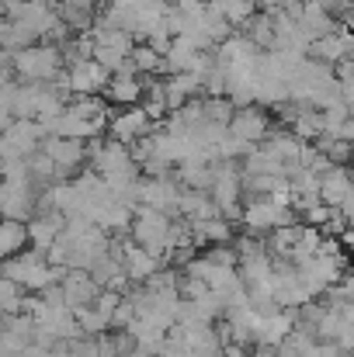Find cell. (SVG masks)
<instances>
[{"label": "cell", "instance_id": "6da1fadb", "mask_svg": "<svg viewBox=\"0 0 354 357\" xmlns=\"http://www.w3.org/2000/svg\"><path fill=\"white\" fill-rule=\"evenodd\" d=\"M63 267H52L45 260V253L38 250H21L17 257H7L0 264V278L14 281L21 291H45L49 284H59L63 281Z\"/></svg>", "mask_w": 354, "mask_h": 357}, {"label": "cell", "instance_id": "7a4b0ae2", "mask_svg": "<svg viewBox=\"0 0 354 357\" xmlns=\"http://www.w3.org/2000/svg\"><path fill=\"white\" fill-rule=\"evenodd\" d=\"M239 222L250 236H267L271 229H281V226H292L299 222L288 198H250L243 208H239Z\"/></svg>", "mask_w": 354, "mask_h": 357}, {"label": "cell", "instance_id": "3957f363", "mask_svg": "<svg viewBox=\"0 0 354 357\" xmlns=\"http://www.w3.org/2000/svg\"><path fill=\"white\" fill-rule=\"evenodd\" d=\"M170 229H174V219L163 215V212H153V208H135L132 212V226H128L132 243L142 246L149 257H156L160 267H163V257L170 250Z\"/></svg>", "mask_w": 354, "mask_h": 357}, {"label": "cell", "instance_id": "277c9868", "mask_svg": "<svg viewBox=\"0 0 354 357\" xmlns=\"http://www.w3.org/2000/svg\"><path fill=\"white\" fill-rule=\"evenodd\" d=\"M63 70V56L56 45H28L21 52L10 56V73L21 84H49L56 73Z\"/></svg>", "mask_w": 354, "mask_h": 357}, {"label": "cell", "instance_id": "5b68a950", "mask_svg": "<svg viewBox=\"0 0 354 357\" xmlns=\"http://www.w3.org/2000/svg\"><path fill=\"white\" fill-rule=\"evenodd\" d=\"M209 198L219 208V219L239 222V208H243V181H239V163L233 160H216L212 163V188Z\"/></svg>", "mask_w": 354, "mask_h": 357}, {"label": "cell", "instance_id": "8992f818", "mask_svg": "<svg viewBox=\"0 0 354 357\" xmlns=\"http://www.w3.org/2000/svg\"><path fill=\"white\" fill-rule=\"evenodd\" d=\"M177 195H181V184L170 174L167 177H139L135 208H153V212L177 219Z\"/></svg>", "mask_w": 354, "mask_h": 357}, {"label": "cell", "instance_id": "52a82bcc", "mask_svg": "<svg viewBox=\"0 0 354 357\" xmlns=\"http://www.w3.org/2000/svg\"><path fill=\"white\" fill-rule=\"evenodd\" d=\"M38 153L56 167V177L59 181H70L73 170H80L87 163V142H77V139H59V135H45Z\"/></svg>", "mask_w": 354, "mask_h": 357}, {"label": "cell", "instance_id": "ba28073f", "mask_svg": "<svg viewBox=\"0 0 354 357\" xmlns=\"http://www.w3.org/2000/svg\"><path fill=\"white\" fill-rule=\"evenodd\" d=\"M42 139H45L42 125L31 119H17V121H10L7 128H0L3 156H10V160H28V156H35L38 146H42Z\"/></svg>", "mask_w": 354, "mask_h": 357}, {"label": "cell", "instance_id": "9c48e42d", "mask_svg": "<svg viewBox=\"0 0 354 357\" xmlns=\"http://www.w3.org/2000/svg\"><path fill=\"white\" fill-rule=\"evenodd\" d=\"M66 87H70V94H77V98H91V94H101L105 91V84H108V70L105 66H98L94 59H77V63H66Z\"/></svg>", "mask_w": 354, "mask_h": 357}, {"label": "cell", "instance_id": "30bf717a", "mask_svg": "<svg viewBox=\"0 0 354 357\" xmlns=\"http://www.w3.org/2000/svg\"><path fill=\"white\" fill-rule=\"evenodd\" d=\"M35 198H38V191L31 188V181H3V205H0V219L28 222V219L35 215Z\"/></svg>", "mask_w": 354, "mask_h": 357}, {"label": "cell", "instance_id": "8fae6325", "mask_svg": "<svg viewBox=\"0 0 354 357\" xmlns=\"http://www.w3.org/2000/svg\"><path fill=\"white\" fill-rule=\"evenodd\" d=\"M108 132H112V139H115V142L132 146V142H139V139L153 135V132H156V125L146 119V115L139 112V105H135V108H121V112H115V115H108Z\"/></svg>", "mask_w": 354, "mask_h": 357}, {"label": "cell", "instance_id": "7c38bea8", "mask_svg": "<svg viewBox=\"0 0 354 357\" xmlns=\"http://www.w3.org/2000/svg\"><path fill=\"white\" fill-rule=\"evenodd\" d=\"M226 132L236 135V139H243V142H250V146H257V142L267 139L271 119H267V112L257 108V105H250V108H236L230 125H226Z\"/></svg>", "mask_w": 354, "mask_h": 357}, {"label": "cell", "instance_id": "4fadbf2b", "mask_svg": "<svg viewBox=\"0 0 354 357\" xmlns=\"http://www.w3.org/2000/svg\"><path fill=\"white\" fill-rule=\"evenodd\" d=\"M98 291H101V288L91 281V274H87V271H66V274H63V281H59V295H63V305H66L70 312L94 305Z\"/></svg>", "mask_w": 354, "mask_h": 357}, {"label": "cell", "instance_id": "5bb4252c", "mask_svg": "<svg viewBox=\"0 0 354 357\" xmlns=\"http://www.w3.org/2000/svg\"><path fill=\"white\" fill-rule=\"evenodd\" d=\"M292 330H295V312L278 309V312L257 316V326H253L250 344H257V347H278V344H281Z\"/></svg>", "mask_w": 354, "mask_h": 357}, {"label": "cell", "instance_id": "9a60e30c", "mask_svg": "<svg viewBox=\"0 0 354 357\" xmlns=\"http://www.w3.org/2000/svg\"><path fill=\"white\" fill-rule=\"evenodd\" d=\"M309 52L316 56V63H327V66L348 59V56H351V31H348V24H337L330 35L316 38V42L309 45Z\"/></svg>", "mask_w": 354, "mask_h": 357}, {"label": "cell", "instance_id": "2e32d148", "mask_svg": "<svg viewBox=\"0 0 354 357\" xmlns=\"http://www.w3.org/2000/svg\"><path fill=\"white\" fill-rule=\"evenodd\" d=\"M63 215L59 212H49V215H31L28 222H24V233H28V243H31V250H38V253H45L56 236L63 233Z\"/></svg>", "mask_w": 354, "mask_h": 357}, {"label": "cell", "instance_id": "e0dca14e", "mask_svg": "<svg viewBox=\"0 0 354 357\" xmlns=\"http://www.w3.org/2000/svg\"><path fill=\"white\" fill-rule=\"evenodd\" d=\"M101 98H105L108 105H118V108H135L139 98H142V77H128V73L108 77Z\"/></svg>", "mask_w": 354, "mask_h": 357}, {"label": "cell", "instance_id": "ac0fdd59", "mask_svg": "<svg viewBox=\"0 0 354 357\" xmlns=\"http://www.w3.org/2000/svg\"><path fill=\"white\" fill-rule=\"evenodd\" d=\"M160 87H163V101H167V115L202 94V87H198V80L191 73H170L167 80H160Z\"/></svg>", "mask_w": 354, "mask_h": 357}, {"label": "cell", "instance_id": "d6986e66", "mask_svg": "<svg viewBox=\"0 0 354 357\" xmlns=\"http://www.w3.org/2000/svg\"><path fill=\"white\" fill-rule=\"evenodd\" d=\"M302 146H306V142H302V139H295L288 128H271L260 149H267V153H271V156H274L281 167H295V163H299V153H302Z\"/></svg>", "mask_w": 354, "mask_h": 357}, {"label": "cell", "instance_id": "ffe728a7", "mask_svg": "<svg viewBox=\"0 0 354 357\" xmlns=\"http://www.w3.org/2000/svg\"><path fill=\"white\" fill-rule=\"evenodd\" d=\"M28 45H38V38H35L24 24L0 17V49H3L7 56H14V52H21V49H28Z\"/></svg>", "mask_w": 354, "mask_h": 357}, {"label": "cell", "instance_id": "44dd1931", "mask_svg": "<svg viewBox=\"0 0 354 357\" xmlns=\"http://www.w3.org/2000/svg\"><path fill=\"white\" fill-rule=\"evenodd\" d=\"M28 246V233H24V222H10V219H0V260L7 257H17L21 250Z\"/></svg>", "mask_w": 354, "mask_h": 357}, {"label": "cell", "instance_id": "7402d4cb", "mask_svg": "<svg viewBox=\"0 0 354 357\" xmlns=\"http://www.w3.org/2000/svg\"><path fill=\"white\" fill-rule=\"evenodd\" d=\"M209 7H216L230 28L246 24V21L257 14V0H209Z\"/></svg>", "mask_w": 354, "mask_h": 357}, {"label": "cell", "instance_id": "603a6c76", "mask_svg": "<svg viewBox=\"0 0 354 357\" xmlns=\"http://www.w3.org/2000/svg\"><path fill=\"white\" fill-rule=\"evenodd\" d=\"M73 319H77V330H80V337H91V340L112 330V316L98 312L94 305H87V309H77V312H73Z\"/></svg>", "mask_w": 354, "mask_h": 357}, {"label": "cell", "instance_id": "cb8c5ba5", "mask_svg": "<svg viewBox=\"0 0 354 357\" xmlns=\"http://www.w3.org/2000/svg\"><path fill=\"white\" fill-rule=\"evenodd\" d=\"M128 63H132V70H135L139 77H153V73H160V70H163V59H160L149 45H132Z\"/></svg>", "mask_w": 354, "mask_h": 357}, {"label": "cell", "instance_id": "d4e9b609", "mask_svg": "<svg viewBox=\"0 0 354 357\" xmlns=\"http://www.w3.org/2000/svg\"><path fill=\"white\" fill-rule=\"evenodd\" d=\"M21 302H24V291L14 281L0 278V316H17L21 312Z\"/></svg>", "mask_w": 354, "mask_h": 357}, {"label": "cell", "instance_id": "484cf974", "mask_svg": "<svg viewBox=\"0 0 354 357\" xmlns=\"http://www.w3.org/2000/svg\"><path fill=\"white\" fill-rule=\"evenodd\" d=\"M132 319H135V312H132L128 298H121V302H118V309L112 312V330H125V326H128Z\"/></svg>", "mask_w": 354, "mask_h": 357}, {"label": "cell", "instance_id": "4316f807", "mask_svg": "<svg viewBox=\"0 0 354 357\" xmlns=\"http://www.w3.org/2000/svg\"><path fill=\"white\" fill-rule=\"evenodd\" d=\"M219 357H250V347L246 344H223Z\"/></svg>", "mask_w": 354, "mask_h": 357}, {"label": "cell", "instance_id": "83f0119b", "mask_svg": "<svg viewBox=\"0 0 354 357\" xmlns=\"http://www.w3.org/2000/svg\"><path fill=\"white\" fill-rule=\"evenodd\" d=\"M0 205H3V181H0Z\"/></svg>", "mask_w": 354, "mask_h": 357}, {"label": "cell", "instance_id": "f1b7e54d", "mask_svg": "<svg viewBox=\"0 0 354 357\" xmlns=\"http://www.w3.org/2000/svg\"><path fill=\"white\" fill-rule=\"evenodd\" d=\"M341 357H351V354H341Z\"/></svg>", "mask_w": 354, "mask_h": 357}]
</instances>
